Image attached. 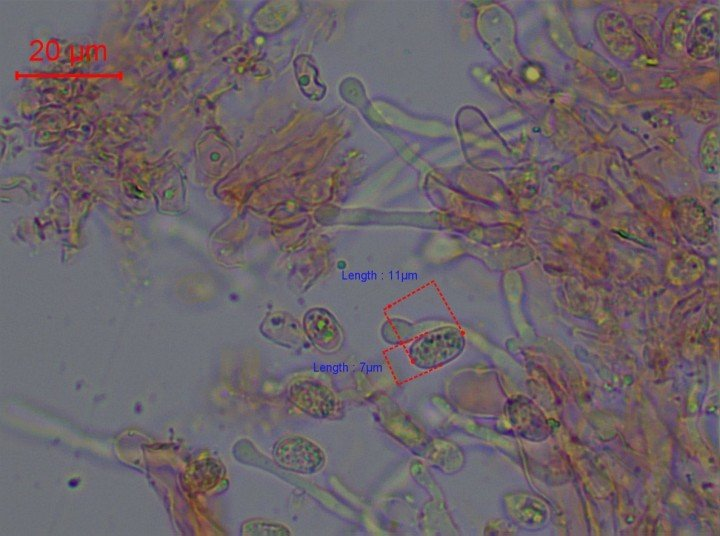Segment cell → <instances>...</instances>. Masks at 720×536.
Listing matches in <instances>:
<instances>
[{"label":"cell","mask_w":720,"mask_h":536,"mask_svg":"<svg viewBox=\"0 0 720 536\" xmlns=\"http://www.w3.org/2000/svg\"><path fill=\"white\" fill-rule=\"evenodd\" d=\"M272 456L279 467L302 475L315 474L326 463L322 448L300 435H285L278 439L272 448Z\"/></svg>","instance_id":"7a4b0ae2"},{"label":"cell","mask_w":720,"mask_h":536,"mask_svg":"<svg viewBox=\"0 0 720 536\" xmlns=\"http://www.w3.org/2000/svg\"><path fill=\"white\" fill-rule=\"evenodd\" d=\"M464 345L462 332L456 327L445 326L416 338L409 347V356L416 367L429 370L453 360Z\"/></svg>","instance_id":"6da1fadb"},{"label":"cell","mask_w":720,"mask_h":536,"mask_svg":"<svg viewBox=\"0 0 720 536\" xmlns=\"http://www.w3.org/2000/svg\"><path fill=\"white\" fill-rule=\"evenodd\" d=\"M242 534L248 536H288L290 529L278 522L250 519L242 525Z\"/></svg>","instance_id":"52a82bcc"},{"label":"cell","mask_w":720,"mask_h":536,"mask_svg":"<svg viewBox=\"0 0 720 536\" xmlns=\"http://www.w3.org/2000/svg\"><path fill=\"white\" fill-rule=\"evenodd\" d=\"M290 402L304 414L323 420H336L343 416V404L327 386L316 381H299L290 386Z\"/></svg>","instance_id":"3957f363"},{"label":"cell","mask_w":720,"mask_h":536,"mask_svg":"<svg viewBox=\"0 0 720 536\" xmlns=\"http://www.w3.org/2000/svg\"><path fill=\"white\" fill-rule=\"evenodd\" d=\"M260 331L264 337L283 347L295 350L308 348L303 326L286 312L268 314L260 325Z\"/></svg>","instance_id":"5b68a950"},{"label":"cell","mask_w":720,"mask_h":536,"mask_svg":"<svg viewBox=\"0 0 720 536\" xmlns=\"http://www.w3.org/2000/svg\"><path fill=\"white\" fill-rule=\"evenodd\" d=\"M295 74L298 84L303 92L311 100L322 98L325 87L317 82V70L311 58L307 55H299L295 61Z\"/></svg>","instance_id":"8992f818"},{"label":"cell","mask_w":720,"mask_h":536,"mask_svg":"<svg viewBox=\"0 0 720 536\" xmlns=\"http://www.w3.org/2000/svg\"><path fill=\"white\" fill-rule=\"evenodd\" d=\"M303 330L307 339L320 351H337L343 341L341 327L326 309L313 308L303 318Z\"/></svg>","instance_id":"277c9868"}]
</instances>
